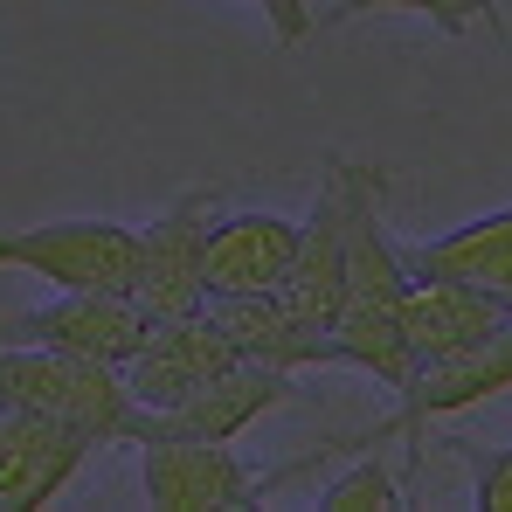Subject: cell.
<instances>
[{
    "mask_svg": "<svg viewBox=\"0 0 512 512\" xmlns=\"http://www.w3.org/2000/svg\"><path fill=\"white\" fill-rule=\"evenodd\" d=\"M340 173H346V291L340 312H333V346H340V367L374 374L395 395L416 374V353L402 340V277L409 270L381 229L388 173L367 167V160H340Z\"/></svg>",
    "mask_w": 512,
    "mask_h": 512,
    "instance_id": "1",
    "label": "cell"
},
{
    "mask_svg": "<svg viewBox=\"0 0 512 512\" xmlns=\"http://www.w3.org/2000/svg\"><path fill=\"white\" fill-rule=\"evenodd\" d=\"M0 409H35L56 423L84 429L90 443H153L160 416L132 402L125 374L90 360V353H63V346H7L0 340Z\"/></svg>",
    "mask_w": 512,
    "mask_h": 512,
    "instance_id": "2",
    "label": "cell"
},
{
    "mask_svg": "<svg viewBox=\"0 0 512 512\" xmlns=\"http://www.w3.org/2000/svg\"><path fill=\"white\" fill-rule=\"evenodd\" d=\"M326 450H305L277 471H250L229 443H194V436H153L139 443V492L153 499L160 512H243V506H263L277 485L305 478L312 464H326Z\"/></svg>",
    "mask_w": 512,
    "mask_h": 512,
    "instance_id": "3",
    "label": "cell"
},
{
    "mask_svg": "<svg viewBox=\"0 0 512 512\" xmlns=\"http://www.w3.org/2000/svg\"><path fill=\"white\" fill-rule=\"evenodd\" d=\"M512 395V319L492 340L464 346V353H443V360H416V374L395 388V416L374 423L360 436V450H381L395 436H409L416 450H429V423L457 416V409H478V402H499Z\"/></svg>",
    "mask_w": 512,
    "mask_h": 512,
    "instance_id": "4",
    "label": "cell"
},
{
    "mask_svg": "<svg viewBox=\"0 0 512 512\" xmlns=\"http://www.w3.org/2000/svg\"><path fill=\"white\" fill-rule=\"evenodd\" d=\"M0 270H28L56 291H132L139 277V229L132 222H35L0 236Z\"/></svg>",
    "mask_w": 512,
    "mask_h": 512,
    "instance_id": "5",
    "label": "cell"
},
{
    "mask_svg": "<svg viewBox=\"0 0 512 512\" xmlns=\"http://www.w3.org/2000/svg\"><path fill=\"white\" fill-rule=\"evenodd\" d=\"M215 201L222 187H187L173 194L167 208L139 229V277H132V298L146 319H180V312H201L208 305V222H215Z\"/></svg>",
    "mask_w": 512,
    "mask_h": 512,
    "instance_id": "6",
    "label": "cell"
},
{
    "mask_svg": "<svg viewBox=\"0 0 512 512\" xmlns=\"http://www.w3.org/2000/svg\"><path fill=\"white\" fill-rule=\"evenodd\" d=\"M146 312L132 291H63L56 305H28V312H0V340L7 346H63L90 353L104 367H125L146 340Z\"/></svg>",
    "mask_w": 512,
    "mask_h": 512,
    "instance_id": "7",
    "label": "cell"
},
{
    "mask_svg": "<svg viewBox=\"0 0 512 512\" xmlns=\"http://www.w3.org/2000/svg\"><path fill=\"white\" fill-rule=\"evenodd\" d=\"M243 353L236 340L215 326V312L201 305V312H180V319H153L146 326V340L139 353L118 367L125 374V388H132V402L139 409H173V402H187L194 388H208L222 367H236Z\"/></svg>",
    "mask_w": 512,
    "mask_h": 512,
    "instance_id": "8",
    "label": "cell"
},
{
    "mask_svg": "<svg viewBox=\"0 0 512 512\" xmlns=\"http://www.w3.org/2000/svg\"><path fill=\"white\" fill-rule=\"evenodd\" d=\"M340 291H346V173L340 153H326V173H319V194L298 222V250L277 277V298L312 319L319 333H333V312H340Z\"/></svg>",
    "mask_w": 512,
    "mask_h": 512,
    "instance_id": "9",
    "label": "cell"
},
{
    "mask_svg": "<svg viewBox=\"0 0 512 512\" xmlns=\"http://www.w3.org/2000/svg\"><path fill=\"white\" fill-rule=\"evenodd\" d=\"M84 429L35 416V409H0V512H42L63 499V485L90 464Z\"/></svg>",
    "mask_w": 512,
    "mask_h": 512,
    "instance_id": "10",
    "label": "cell"
},
{
    "mask_svg": "<svg viewBox=\"0 0 512 512\" xmlns=\"http://www.w3.org/2000/svg\"><path fill=\"white\" fill-rule=\"evenodd\" d=\"M298 374L284 367H256V360H236L222 367L208 388H194L187 402L173 409H153L160 416V436H194V443H236L250 423L277 416V409H298Z\"/></svg>",
    "mask_w": 512,
    "mask_h": 512,
    "instance_id": "11",
    "label": "cell"
},
{
    "mask_svg": "<svg viewBox=\"0 0 512 512\" xmlns=\"http://www.w3.org/2000/svg\"><path fill=\"white\" fill-rule=\"evenodd\" d=\"M215 326L236 340L243 360L256 367H284V374H312V367H340L333 333H319L312 319H298L277 291H236V298H208Z\"/></svg>",
    "mask_w": 512,
    "mask_h": 512,
    "instance_id": "12",
    "label": "cell"
},
{
    "mask_svg": "<svg viewBox=\"0 0 512 512\" xmlns=\"http://www.w3.org/2000/svg\"><path fill=\"white\" fill-rule=\"evenodd\" d=\"M512 312L492 305L485 291L457 284V277H436V270H409L402 277V340L416 360H443V353H464V346L492 340Z\"/></svg>",
    "mask_w": 512,
    "mask_h": 512,
    "instance_id": "13",
    "label": "cell"
},
{
    "mask_svg": "<svg viewBox=\"0 0 512 512\" xmlns=\"http://www.w3.org/2000/svg\"><path fill=\"white\" fill-rule=\"evenodd\" d=\"M298 250V222L256 208V215H222L208 222V298H236V291H277L284 263Z\"/></svg>",
    "mask_w": 512,
    "mask_h": 512,
    "instance_id": "14",
    "label": "cell"
},
{
    "mask_svg": "<svg viewBox=\"0 0 512 512\" xmlns=\"http://www.w3.org/2000/svg\"><path fill=\"white\" fill-rule=\"evenodd\" d=\"M402 270H436V277H457L471 291H485L492 305L512 312V208H492L478 222H457L429 243L402 250Z\"/></svg>",
    "mask_w": 512,
    "mask_h": 512,
    "instance_id": "15",
    "label": "cell"
},
{
    "mask_svg": "<svg viewBox=\"0 0 512 512\" xmlns=\"http://www.w3.org/2000/svg\"><path fill=\"white\" fill-rule=\"evenodd\" d=\"M367 14H423L429 28L443 35H471V28H492L512 49V28L499 14V0H333V7H312L319 28H340V21H367Z\"/></svg>",
    "mask_w": 512,
    "mask_h": 512,
    "instance_id": "16",
    "label": "cell"
},
{
    "mask_svg": "<svg viewBox=\"0 0 512 512\" xmlns=\"http://www.w3.org/2000/svg\"><path fill=\"white\" fill-rule=\"evenodd\" d=\"M319 506L326 512H388V506H402V478L381 464V450H367L360 464H346L340 478L319 492Z\"/></svg>",
    "mask_w": 512,
    "mask_h": 512,
    "instance_id": "17",
    "label": "cell"
},
{
    "mask_svg": "<svg viewBox=\"0 0 512 512\" xmlns=\"http://www.w3.org/2000/svg\"><path fill=\"white\" fill-rule=\"evenodd\" d=\"M464 464H471V499L485 512H512V443L499 450H478V443H457Z\"/></svg>",
    "mask_w": 512,
    "mask_h": 512,
    "instance_id": "18",
    "label": "cell"
},
{
    "mask_svg": "<svg viewBox=\"0 0 512 512\" xmlns=\"http://www.w3.org/2000/svg\"><path fill=\"white\" fill-rule=\"evenodd\" d=\"M243 7H263V21H270V35L284 42V49H298L319 21H312V7L305 0H243Z\"/></svg>",
    "mask_w": 512,
    "mask_h": 512,
    "instance_id": "19",
    "label": "cell"
}]
</instances>
